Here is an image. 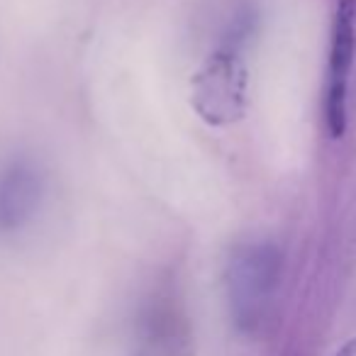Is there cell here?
<instances>
[{"label": "cell", "mask_w": 356, "mask_h": 356, "mask_svg": "<svg viewBox=\"0 0 356 356\" xmlns=\"http://www.w3.org/2000/svg\"><path fill=\"white\" fill-rule=\"evenodd\" d=\"M249 35V15L234 17L215 51L193 76V108L208 124L222 127L239 120L247 110L249 76L244 64V40Z\"/></svg>", "instance_id": "obj_2"}, {"label": "cell", "mask_w": 356, "mask_h": 356, "mask_svg": "<svg viewBox=\"0 0 356 356\" xmlns=\"http://www.w3.org/2000/svg\"><path fill=\"white\" fill-rule=\"evenodd\" d=\"M337 356H356V339L346 341V344L341 346L339 351H337Z\"/></svg>", "instance_id": "obj_6"}, {"label": "cell", "mask_w": 356, "mask_h": 356, "mask_svg": "<svg viewBox=\"0 0 356 356\" xmlns=\"http://www.w3.org/2000/svg\"><path fill=\"white\" fill-rule=\"evenodd\" d=\"M281 286V254L266 239H247L225 261V300L232 325L257 334L271 315Z\"/></svg>", "instance_id": "obj_1"}, {"label": "cell", "mask_w": 356, "mask_h": 356, "mask_svg": "<svg viewBox=\"0 0 356 356\" xmlns=\"http://www.w3.org/2000/svg\"><path fill=\"white\" fill-rule=\"evenodd\" d=\"M356 56V0H339L332 25L330 64H327L325 120L332 137L346 129V93Z\"/></svg>", "instance_id": "obj_4"}, {"label": "cell", "mask_w": 356, "mask_h": 356, "mask_svg": "<svg viewBox=\"0 0 356 356\" xmlns=\"http://www.w3.org/2000/svg\"><path fill=\"white\" fill-rule=\"evenodd\" d=\"M51 203V173L25 149L0 154V239L15 242L40 227Z\"/></svg>", "instance_id": "obj_3"}, {"label": "cell", "mask_w": 356, "mask_h": 356, "mask_svg": "<svg viewBox=\"0 0 356 356\" xmlns=\"http://www.w3.org/2000/svg\"><path fill=\"white\" fill-rule=\"evenodd\" d=\"M132 356H163V351L156 349V346H152V344H144V341H142V346H139Z\"/></svg>", "instance_id": "obj_5"}]
</instances>
